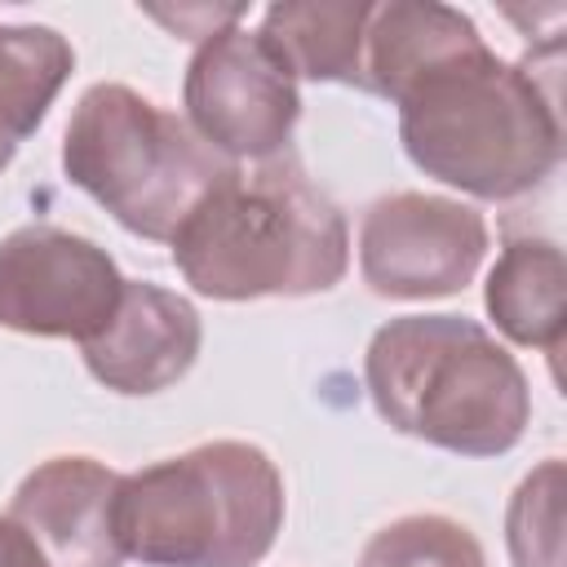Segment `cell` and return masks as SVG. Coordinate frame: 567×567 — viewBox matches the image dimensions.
I'll list each match as a JSON object with an SVG mask.
<instances>
[{"label": "cell", "instance_id": "cell-1", "mask_svg": "<svg viewBox=\"0 0 567 567\" xmlns=\"http://www.w3.org/2000/svg\"><path fill=\"white\" fill-rule=\"evenodd\" d=\"M403 155L474 199H518L563 164L558 71L474 44L425 71L399 102Z\"/></svg>", "mask_w": 567, "mask_h": 567}, {"label": "cell", "instance_id": "cell-2", "mask_svg": "<svg viewBox=\"0 0 567 567\" xmlns=\"http://www.w3.org/2000/svg\"><path fill=\"white\" fill-rule=\"evenodd\" d=\"M173 266L213 301L315 297L350 270L346 213L292 151L235 168L173 235Z\"/></svg>", "mask_w": 567, "mask_h": 567}, {"label": "cell", "instance_id": "cell-3", "mask_svg": "<svg viewBox=\"0 0 567 567\" xmlns=\"http://www.w3.org/2000/svg\"><path fill=\"white\" fill-rule=\"evenodd\" d=\"M377 416L456 456H505L532 421V385L518 359L465 315H399L363 354Z\"/></svg>", "mask_w": 567, "mask_h": 567}, {"label": "cell", "instance_id": "cell-4", "mask_svg": "<svg viewBox=\"0 0 567 567\" xmlns=\"http://www.w3.org/2000/svg\"><path fill=\"white\" fill-rule=\"evenodd\" d=\"M284 474L244 439L195 443L120 478L115 532L142 567H257L284 532Z\"/></svg>", "mask_w": 567, "mask_h": 567}, {"label": "cell", "instance_id": "cell-5", "mask_svg": "<svg viewBox=\"0 0 567 567\" xmlns=\"http://www.w3.org/2000/svg\"><path fill=\"white\" fill-rule=\"evenodd\" d=\"M235 168L177 111L115 80L89 84L62 133L66 182L151 244H173Z\"/></svg>", "mask_w": 567, "mask_h": 567}, {"label": "cell", "instance_id": "cell-6", "mask_svg": "<svg viewBox=\"0 0 567 567\" xmlns=\"http://www.w3.org/2000/svg\"><path fill=\"white\" fill-rule=\"evenodd\" d=\"M186 124L226 159L261 164L288 151L301 93L288 62L248 27H221L195 44L182 80Z\"/></svg>", "mask_w": 567, "mask_h": 567}, {"label": "cell", "instance_id": "cell-7", "mask_svg": "<svg viewBox=\"0 0 567 567\" xmlns=\"http://www.w3.org/2000/svg\"><path fill=\"white\" fill-rule=\"evenodd\" d=\"M124 275L89 235L31 221L0 239V328L89 341L115 310Z\"/></svg>", "mask_w": 567, "mask_h": 567}, {"label": "cell", "instance_id": "cell-8", "mask_svg": "<svg viewBox=\"0 0 567 567\" xmlns=\"http://www.w3.org/2000/svg\"><path fill=\"white\" fill-rule=\"evenodd\" d=\"M487 257V221L474 204L394 190L359 221V275L377 297L430 301L461 292Z\"/></svg>", "mask_w": 567, "mask_h": 567}, {"label": "cell", "instance_id": "cell-9", "mask_svg": "<svg viewBox=\"0 0 567 567\" xmlns=\"http://www.w3.org/2000/svg\"><path fill=\"white\" fill-rule=\"evenodd\" d=\"M204 346L199 310L151 279H124L111 319L80 341L84 368L97 385L115 394H159L177 385Z\"/></svg>", "mask_w": 567, "mask_h": 567}, {"label": "cell", "instance_id": "cell-10", "mask_svg": "<svg viewBox=\"0 0 567 567\" xmlns=\"http://www.w3.org/2000/svg\"><path fill=\"white\" fill-rule=\"evenodd\" d=\"M120 478L124 474H115L97 456H49L13 487L9 518L27 527L49 567H120Z\"/></svg>", "mask_w": 567, "mask_h": 567}, {"label": "cell", "instance_id": "cell-11", "mask_svg": "<svg viewBox=\"0 0 567 567\" xmlns=\"http://www.w3.org/2000/svg\"><path fill=\"white\" fill-rule=\"evenodd\" d=\"M483 44L478 27L439 0H381L363 22V93L399 102L425 71Z\"/></svg>", "mask_w": 567, "mask_h": 567}, {"label": "cell", "instance_id": "cell-12", "mask_svg": "<svg viewBox=\"0 0 567 567\" xmlns=\"http://www.w3.org/2000/svg\"><path fill=\"white\" fill-rule=\"evenodd\" d=\"M483 306L505 341L545 350L554 363L567 332V261L558 239L509 230L496 266L487 270Z\"/></svg>", "mask_w": 567, "mask_h": 567}, {"label": "cell", "instance_id": "cell-13", "mask_svg": "<svg viewBox=\"0 0 567 567\" xmlns=\"http://www.w3.org/2000/svg\"><path fill=\"white\" fill-rule=\"evenodd\" d=\"M368 0H279L261 13L257 35L288 62L297 80L363 89Z\"/></svg>", "mask_w": 567, "mask_h": 567}, {"label": "cell", "instance_id": "cell-14", "mask_svg": "<svg viewBox=\"0 0 567 567\" xmlns=\"http://www.w3.org/2000/svg\"><path fill=\"white\" fill-rule=\"evenodd\" d=\"M75 49L40 22H0V173L18 146L44 124L53 97L71 80Z\"/></svg>", "mask_w": 567, "mask_h": 567}, {"label": "cell", "instance_id": "cell-15", "mask_svg": "<svg viewBox=\"0 0 567 567\" xmlns=\"http://www.w3.org/2000/svg\"><path fill=\"white\" fill-rule=\"evenodd\" d=\"M563 456H545L509 496L505 545L514 567H567L563 563Z\"/></svg>", "mask_w": 567, "mask_h": 567}, {"label": "cell", "instance_id": "cell-16", "mask_svg": "<svg viewBox=\"0 0 567 567\" xmlns=\"http://www.w3.org/2000/svg\"><path fill=\"white\" fill-rule=\"evenodd\" d=\"M359 567H487L474 532L447 514H403L372 532Z\"/></svg>", "mask_w": 567, "mask_h": 567}, {"label": "cell", "instance_id": "cell-17", "mask_svg": "<svg viewBox=\"0 0 567 567\" xmlns=\"http://www.w3.org/2000/svg\"><path fill=\"white\" fill-rule=\"evenodd\" d=\"M0 567H49L44 554H40V545L9 514H0Z\"/></svg>", "mask_w": 567, "mask_h": 567}]
</instances>
